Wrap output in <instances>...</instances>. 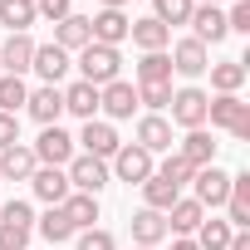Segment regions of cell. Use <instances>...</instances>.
I'll list each match as a JSON object with an SVG mask.
<instances>
[{
  "mask_svg": "<svg viewBox=\"0 0 250 250\" xmlns=\"http://www.w3.org/2000/svg\"><path fill=\"white\" fill-rule=\"evenodd\" d=\"M64 113H74V118H83V123H88V118L98 113V88H93V83H83V79H79V83H69V88H64Z\"/></svg>",
  "mask_w": 250,
  "mask_h": 250,
  "instance_id": "28",
  "label": "cell"
},
{
  "mask_svg": "<svg viewBox=\"0 0 250 250\" xmlns=\"http://www.w3.org/2000/svg\"><path fill=\"white\" fill-rule=\"evenodd\" d=\"M35 15H44L49 25H59V20L74 15V0H35Z\"/></svg>",
  "mask_w": 250,
  "mask_h": 250,
  "instance_id": "37",
  "label": "cell"
},
{
  "mask_svg": "<svg viewBox=\"0 0 250 250\" xmlns=\"http://www.w3.org/2000/svg\"><path fill=\"white\" fill-rule=\"evenodd\" d=\"M20 143V113H0V152Z\"/></svg>",
  "mask_w": 250,
  "mask_h": 250,
  "instance_id": "42",
  "label": "cell"
},
{
  "mask_svg": "<svg viewBox=\"0 0 250 250\" xmlns=\"http://www.w3.org/2000/svg\"><path fill=\"white\" fill-rule=\"evenodd\" d=\"M128 40H133L143 54H157V49H167V44H172V30H167V25H157V20L147 15V20H133V25H128Z\"/></svg>",
  "mask_w": 250,
  "mask_h": 250,
  "instance_id": "21",
  "label": "cell"
},
{
  "mask_svg": "<svg viewBox=\"0 0 250 250\" xmlns=\"http://www.w3.org/2000/svg\"><path fill=\"white\" fill-rule=\"evenodd\" d=\"M206 103H211V93H201V88H172V118L167 123H177V128H206Z\"/></svg>",
  "mask_w": 250,
  "mask_h": 250,
  "instance_id": "5",
  "label": "cell"
},
{
  "mask_svg": "<svg viewBox=\"0 0 250 250\" xmlns=\"http://www.w3.org/2000/svg\"><path fill=\"white\" fill-rule=\"evenodd\" d=\"M226 226H230V230H245V226H250V172H235V177H230Z\"/></svg>",
  "mask_w": 250,
  "mask_h": 250,
  "instance_id": "17",
  "label": "cell"
},
{
  "mask_svg": "<svg viewBox=\"0 0 250 250\" xmlns=\"http://www.w3.org/2000/svg\"><path fill=\"white\" fill-rule=\"evenodd\" d=\"M35 20H40L35 15V0H0V25H5L10 35H30Z\"/></svg>",
  "mask_w": 250,
  "mask_h": 250,
  "instance_id": "27",
  "label": "cell"
},
{
  "mask_svg": "<svg viewBox=\"0 0 250 250\" xmlns=\"http://www.w3.org/2000/svg\"><path fill=\"white\" fill-rule=\"evenodd\" d=\"M138 147L143 152H172V123L162 118V113H143L138 118Z\"/></svg>",
  "mask_w": 250,
  "mask_h": 250,
  "instance_id": "15",
  "label": "cell"
},
{
  "mask_svg": "<svg viewBox=\"0 0 250 250\" xmlns=\"http://www.w3.org/2000/svg\"><path fill=\"white\" fill-rule=\"evenodd\" d=\"M138 83H172V59H167V49L138 59Z\"/></svg>",
  "mask_w": 250,
  "mask_h": 250,
  "instance_id": "31",
  "label": "cell"
},
{
  "mask_svg": "<svg viewBox=\"0 0 250 250\" xmlns=\"http://www.w3.org/2000/svg\"><path fill=\"white\" fill-rule=\"evenodd\" d=\"M35 230L49 240V245H59V240H74V226H69V216H64V206H49L40 221H35Z\"/></svg>",
  "mask_w": 250,
  "mask_h": 250,
  "instance_id": "30",
  "label": "cell"
},
{
  "mask_svg": "<svg viewBox=\"0 0 250 250\" xmlns=\"http://www.w3.org/2000/svg\"><path fill=\"white\" fill-rule=\"evenodd\" d=\"M143 201H147V211H162V216H167V211H172V206H177V201H182V187H177V182H167V177H157V172H152V177H147V182H143Z\"/></svg>",
  "mask_w": 250,
  "mask_h": 250,
  "instance_id": "24",
  "label": "cell"
},
{
  "mask_svg": "<svg viewBox=\"0 0 250 250\" xmlns=\"http://www.w3.org/2000/svg\"><path fill=\"white\" fill-rule=\"evenodd\" d=\"M196 5H221V0H196Z\"/></svg>",
  "mask_w": 250,
  "mask_h": 250,
  "instance_id": "46",
  "label": "cell"
},
{
  "mask_svg": "<svg viewBox=\"0 0 250 250\" xmlns=\"http://www.w3.org/2000/svg\"><path fill=\"white\" fill-rule=\"evenodd\" d=\"M30 152H35L40 167H69V162H74V138L54 123V128H40V138H35Z\"/></svg>",
  "mask_w": 250,
  "mask_h": 250,
  "instance_id": "6",
  "label": "cell"
},
{
  "mask_svg": "<svg viewBox=\"0 0 250 250\" xmlns=\"http://www.w3.org/2000/svg\"><path fill=\"white\" fill-rule=\"evenodd\" d=\"M230 235H235V230H230L226 221H201L191 240H196L201 250H226V245H230Z\"/></svg>",
  "mask_w": 250,
  "mask_h": 250,
  "instance_id": "33",
  "label": "cell"
},
{
  "mask_svg": "<svg viewBox=\"0 0 250 250\" xmlns=\"http://www.w3.org/2000/svg\"><path fill=\"white\" fill-rule=\"evenodd\" d=\"M30 69H35L44 83H59V79L74 69V54H64V49L49 40V44H35V59H30Z\"/></svg>",
  "mask_w": 250,
  "mask_h": 250,
  "instance_id": "13",
  "label": "cell"
},
{
  "mask_svg": "<svg viewBox=\"0 0 250 250\" xmlns=\"http://www.w3.org/2000/svg\"><path fill=\"white\" fill-rule=\"evenodd\" d=\"M191 10H196V0H152V20L157 25H187L191 20Z\"/></svg>",
  "mask_w": 250,
  "mask_h": 250,
  "instance_id": "32",
  "label": "cell"
},
{
  "mask_svg": "<svg viewBox=\"0 0 250 250\" xmlns=\"http://www.w3.org/2000/svg\"><path fill=\"white\" fill-rule=\"evenodd\" d=\"M79 250H118V240L103 226H93V230H79Z\"/></svg>",
  "mask_w": 250,
  "mask_h": 250,
  "instance_id": "40",
  "label": "cell"
},
{
  "mask_svg": "<svg viewBox=\"0 0 250 250\" xmlns=\"http://www.w3.org/2000/svg\"><path fill=\"white\" fill-rule=\"evenodd\" d=\"M187 25L196 30V35H191L196 44H221V40L230 35V30H226V10H221V5H196Z\"/></svg>",
  "mask_w": 250,
  "mask_h": 250,
  "instance_id": "12",
  "label": "cell"
},
{
  "mask_svg": "<svg viewBox=\"0 0 250 250\" xmlns=\"http://www.w3.org/2000/svg\"><path fill=\"white\" fill-rule=\"evenodd\" d=\"M35 167H40V162H35V152H30L25 143H15V147L0 152V182H30Z\"/></svg>",
  "mask_w": 250,
  "mask_h": 250,
  "instance_id": "22",
  "label": "cell"
},
{
  "mask_svg": "<svg viewBox=\"0 0 250 250\" xmlns=\"http://www.w3.org/2000/svg\"><path fill=\"white\" fill-rule=\"evenodd\" d=\"M128 15L123 10H98L93 20H88V35H93V44H108V49H118L123 40H128Z\"/></svg>",
  "mask_w": 250,
  "mask_h": 250,
  "instance_id": "16",
  "label": "cell"
},
{
  "mask_svg": "<svg viewBox=\"0 0 250 250\" xmlns=\"http://www.w3.org/2000/svg\"><path fill=\"white\" fill-rule=\"evenodd\" d=\"M25 245H30V230H25V226L0 221V250H25Z\"/></svg>",
  "mask_w": 250,
  "mask_h": 250,
  "instance_id": "41",
  "label": "cell"
},
{
  "mask_svg": "<svg viewBox=\"0 0 250 250\" xmlns=\"http://www.w3.org/2000/svg\"><path fill=\"white\" fill-rule=\"evenodd\" d=\"M177 157H182L187 167H196V172L211 167V162H216V143H211V133H206V128H191V133L177 143Z\"/></svg>",
  "mask_w": 250,
  "mask_h": 250,
  "instance_id": "18",
  "label": "cell"
},
{
  "mask_svg": "<svg viewBox=\"0 0 250 250\" xmlns=\"http://www.w3.org/2000/svg\"><path fill=\"white\" fill-rule=\"evenodd\" d=\"M152 172H157L152 152H143L138 143H123V147L113 152V172H108V177H118V182H128V187H143V182H147Z\"/></svg>",
  "mask_w": 250,
  "mask_h": 250,
  "instance_id": "3",
  "label": "cell"
},
{
  "mask_svg": "<svg viewBox=\"0 0 250 250\" xmlns=\"http://www.w3.org/2000/svg\"><path fill=\"white\" fill-rule=\"evenodd\" d=\"M30 59H35V40L30 35H10L5 44H0V74H25L30 69Z\"/></svg>",
  "mask_w": 250,
  "mask_h": 250,
  "instance_id": "20",
  "label": "cell"
},
{
  "mask_svg": "<svg viewBox=\"0 0 250 250\" xmlns=\"http://www.w3.org/2000/svg\"><path fill=\"white\" fill-rule=\"evenodd\" d=\"M64 177H69V187L74 191H83V196H98L113 177H108V162H98V157H88V152H74V162L64 167Z\"/></svg>",
  "mask_w": 250,
  "mask_h": 250,
  "instance_id": "4",
  "label": "cell"
},
{
  "mask_svg": "<svg viewBox=\"0 0 250 250\" xmlns=\"http://www.w3.org/2000/svg\"><path fill=\"white\" fill-rule=\"evenodd\" d=\"M128 230H133V245H152V250H157V245L167 240V216H162V211H147V206H143V211H138V216L128 221Z\"/></svg>",
  "mask_w": 250,
  "mask_h": 250,
  "instance_id": "19",
  "label": "cell"
},
{
  "mask_svg": "<svg viewBox=\"0 0 250 250\" xmlns=\"http://www.w3.org/2000/svg\"><path fill=\"white\" fill-rule=\"evenodd\" d=\"M64 216H69L74 235H79V230H93V221H98V196H83V191H69V196H64Z\"/></svg>",
  "mask_w": 250,
  "mask_h": 250,
  "instance_id": "26",
  "label": "cell"
},
{
  "mask_svg": "<svg viewBox=\"0 0 250 250\" xmlns=\"http://www.w3.org/2000/svg\"><path fill=\"white\" fill-rule=\"evenodd\" d=\"M201 221H206V206H196L191 196H182V201L167 211V235H196Z\"/></svg>",
  "mask_w": 250,
  "mask_h": 250,
  "instance_id": "25",
  "label": "cell"
},
{
  "mask_svg": "<svg viewBox=\"0 0 250 250\" xmlns=\"http://www.w3.org/2000/svg\"><path fill=\"white\" fill-rule=\"evenodd\" d=\"M0 221H10V226H25V230H35V211H30V201H10V206H0Z\"/></svg>",
  "mask_w": 250,
  "mask_h": 250,
  "instance_id": "39",
  "label": "cell"
},
{
  "mask_svg": "<svg viewBox=\"0 0 250 250\" xmlns=\"http://www.w3.org/2000/svg\"><path fill=\"white\" fill-rule=\"evenodd\" d=\"M172 250H201V245H196L191 235H177V240H172Z\"/></svg>",
  "mask_w": 250,
  "mask_h": 250,
  "instance_id": "44",
  "label": "cell"
},
{
  "mask_svg": "<svg viewBox=\"0 0 250 250\" xmlns=\"http://www.w3.org/2000/svg\"><path fill=\"white\" fill-rule=\"evenodd\" d=\"M118 69H123V54H118V49H108V44H83V49H79V79H83V83L103 88V83L118 79Z\"/></svg>",
  "mask_w": 250,
  "mask_h": 250,
  "instance_id": "2",
  "label": "cell"
},
{
  "mask_svg": "<svg viewBox=\"0 0 250 250\" xmlns=\"http://www.w3.org/2000/svg\"><path fill=\"white\" fill-rule=\"evenodd\" d=\"M226 30L230 35H250V0H235V5L226 10Z\"/></svg>",
  "mask_w": 250,
  "mask_h": 250,
  "instance_id": "38",
  "label": "cell"
},
{
  "mask_svg": "<svg viewBox=\"0 0 250 250\" xmlns=\"http://www.w3.org/2000/svg\"><path fill=\"white\" fill-rule=\"evenodd\" d=\"M167 59H172V74H182V79H201V74L211 69V54H206V44H196V40H177Z\"/></svg>",
  "mask_w": 250,
  "mask_h": 250,
  "instance_id": "11",
  "label": "cell"
},
{
  "mask_svg": "<svg viewBox=\"0 0 250 250\" xmlns=\"http://www.w3.org/2000/svg\"><path fill=\"white\" fill-rule=\"evenodd\" d=\"M206 123L221 128V133H230L235 143H250V103L240 93H216L206 103Z\"/></svg>",
  "mask_w": 250,
  "mask_h": 250,
  "instance_id": "1",
  "label": "cell"
},
{
  "mask_svg": "<svg viewBox=\"0 0 250 250\" xmlns=\"http://www.w3.org/2000/svg\"><path fill=\"white\" fill-rule=\"evenodd\" d=\"M25 113L40 123V128H54V123L64 118V88H59V83H40V88H30Z\"/></svg>",
  "mask_w": 250,
  "mask_h": 250,
  "instance_id": "7",
  "label": "cell"
},
{
  "mask_svg": "<svg viewBox=\"0 0 250 250\" xmlns=\"http://www.w3.org/2000/svg\"><path fill=\"white\" fill-rule=\"evenodd\" d=\"M157 177H167V182H177V187H187V182L196 177V167H187V162H182L177 152H167V162L157 167Z\"/></svg>",
  "mask_w": 250,
  "mask_h": 250,
  "instance_id": "36",
  "label": "cell"
},
{
  "mask_svg": "<svg viewBox=\"0 0 250 250\" xmlns=\"http://www.w3.org/2000/svg\"><path fill=\"white\" fill-rule=\"evenodd\" d=\"M30 187H35V196H40L44 206H64V196L74 191L69 177H64V167H35V172H30Z\"/></svg>",
  "mask_w": 250,
  "mask_h": 250,
  "instance_id": "14",
  "label": "cell"
},
{
  "mask_svg": "<svg viewBox=\"0 0 250 250\" xmlns=\"http://www.w3.org/2000/svg\"><path fill=\"white\" fill-rule=\"evenodd\" d=\"M240 83H245V59H221V64H211V88H216V93H240Z\"/></svg>",
  "mask_w": 250,
  "mask_h": 250,
  "instance_id": "29",
  "label": "cell"
},
{
  "mask_svg": "<svg viewBox=\"0 0 250 250\" xmlns=\"http://www.w3.org/2000/svg\"><path fill=\"white\" fill-rule=\"evenodd\" d=\"M133 250H152V245H133Z\"/></svg>",
  "mask_w": 250,
  "mask_h": 250,
  "instance_id": "47",
  "label": "cell"
},
{
  "mask_svg": "<svg viewBox=\"0 0 250 250\" xmlns=\"http://www.w3.org/2000/svg\"><path fill=\"white\" fill-rule=\"evenodd\" d=\"M74 143H83V152L98 157V162H113V152L123 147V143H118V128H113V123H103V118H88L83 133H79Z\"/></svg>",
  "mask_w": 250,
  "mask_h": 250,
  "instance_id": "8",
  "label": "cell"
},
{
  "mask_svg": "<svg viewBox=\"0 0 250 250\" xmlns=\"http://www.w3.org/2000/svg\"><path fill=\"white\" fill-rule=\"evenodd\" d=\"M98 108L108 113L103 123L133 118V113H138V88H133V83H123V79H113V83H103V88H98Z\"/></svg>",
  "mask_w": 250,
  "mask_h": 250,
  "instance_id": "10",
  "label": "cell"
},
{
  "mask_svg": "<svg viewBox=\"0 0 250 250\" xmlns=\"http://www.w3.org/2000/svg\"><path fill=\"white\" fill-rule=\"evenodd\" d=\"M226 250H250V235H245V230H235V235H230V245H226Z\"/></svg>",
  "mask_w": 250,
  "mask_h": 250,
  "instance_id": "43",
  "label": "cell"
},
{
  "mask_svg": "<svg viewBox=\"0 0 250 250\" xmlns=\"http://www.w3.org/2000/svg\"><path fill=\"white\" fill-rule=\"evenodd\" d=\"M54 44H59L64 54H79L83 44H93V35H88V15H69V20H59V25H54Z\"/></svg>",
  "mask_w": 250,
  "mask_h": 250,
  "instance_id": "23",
  "label": "cell"
},
{
  "mask_svg": "<svg viewBox=\"0 0 250 250\" xmlns=\"http://www.w3.org/2000/svg\"><path fill=\"white\" fill-rule=\"evenodd\" d=\"M123 5H128V0H103V10H123Z\"/></svg>",
  "mask_w": 250,
  "mask_h": 250,
  "instance_id": "45",
  "label": "cell"
},
{
  "mask_svg": "<svg viewBox=\"0 0 250 250\" xmlns=\"http://www.w3.org/2000/svg\"><path fill=\"white\" fill-rule=\"evenodd\" d=\"M167 103H172V83H138V108L162 113Z\"/></svg>",
  "mask_w": 250,
  "mask_h": 250,
  "instance_id": "35",
  "label": "cell"
},
{
  "mask_svg": "<svg viewBox=\"0 0 250 250\" xmlns=\"http://www.w3.org/2000/svg\"><path fill=\"white\" fill-rule=\"evenodd\" d=\"M25 98H30L25 79H15V74H0V113H20V108H25Z\"/></svg>",
  "mask_w": 250,
  "mask_h": 250,
  "instance_id": "34",
  "label": "cell"
},
{
  "mask_svg": "<svg viewBox=\"0 0 250 250\" xmlns=\"http://www.w3.org/2000/svg\"><path fill=\"white\" fill-rule=\"evenodd\" d=\"M191 187H196V196H191V201L216 211V206H226V196H230V172H221V167L211 162V167H201V172L191 177Z\"/></svg>",
  "mask_w": 250,
  "mask_h": 250,
  "instance_id": "9",
  "label": "cell"
}]
</instances>
